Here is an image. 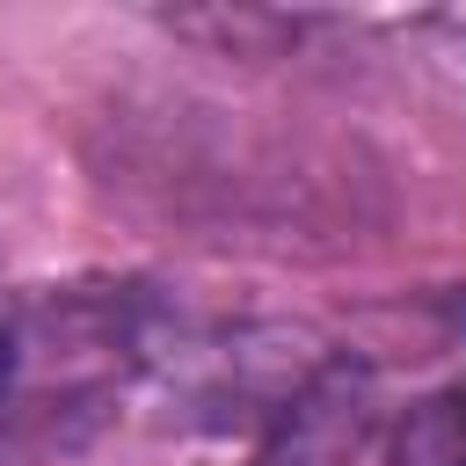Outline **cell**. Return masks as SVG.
Wrapping results in <instances>:
<instances>
[{"label": "cell", "mask_w": 466, "mask_h": 466, "mask_svg": "<svg viewBox=\"0 0 466 466\" xmlns=\"http://www.w3.org/2000/svg\"><path fill=\"white\" fill-rule=\"evenodd\" d=\"M393 466H466V386L408 408L393 437Z\"/></svg>", "instance_id": "1"}, {"label": "cell", "mask_w": 466, "mask_h": 466, "mask_svg": "<svg viewBox=\"0 0 466 466\" xmlns=\"http://www.w3.org/2000/svg\"><path fill=\"white\" fill-rule=\"evenodd\" d=\"M7 379H15V335L0 328V393H7Z\"/></svg>", "instance_id": "2"}, {"label": "cell", "mask_w": 466, "mask_h": 466, "mask_svg": "<svg viewBox=\"0 0 466 466\" xmlns=\"http://www.w3.org/2000/svg\"><path fill=\"white\" fill-rule=\"evenodd\" d=\"M459 313H466V299H459Z\"/></svg>", "instance_id": "3"}]
</instances>
